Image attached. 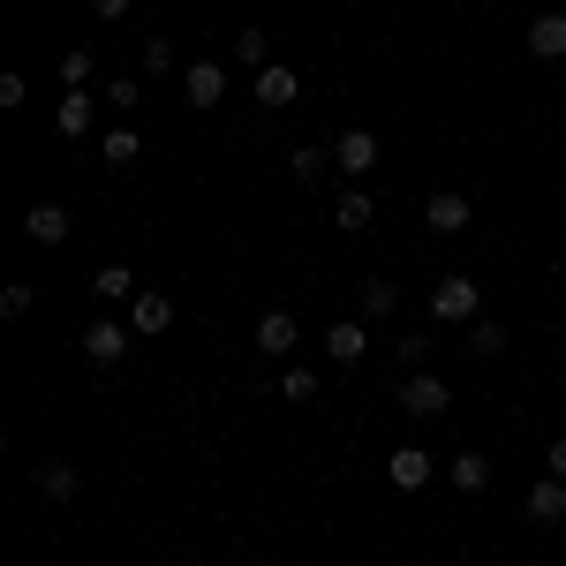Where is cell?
<instances>
[{"instance_id":"obj_1","label":"cell","mask_w":566,"mask_h":566,"mask_svg":"<svg viewBox=\"0 0 566 566\" xmlns=\"http://www.w3.org/2000/svg\"><path fill=\"white\" fill-rule=\"evenodd\" d=\"M476 310H483V287L469 280V272H446L431 287V317L438 325H476Z\"/></svg>"},{"instance_id":"obj_2","label":"cell","mask_w":566,"mask_h":566,"mask_svg":"<svg viewBox=\"0 0 566 566\" xmlns=\"http://www.w3.org/2000/svg\"><path fill=\"white\" fill-rule=\"evenodd\" d=\"M400 408L431 423V416H446V408H453V386H446L438 370H408V378H400Z\"/></svg>"},{"instance_id":"obj_3","label":"cell","mask_w":566,"mask_h":566,"mask_svg":"<svg viewBox=\"0 0 566 566\" xmlns=\"http://www.w3.org/2000/svg\"><path fill=\"white\" fill-rule=\"evenodd\" d=\"M423 227H431V234H469V189H431Z\"/></svg>"},{"instance_id":"obj_4","label":"cell","mask_w":566,"mask_h":566,"mask_svg":"<svg viewBox=\"0 0 566 566\" xmlns=\"http://www.w3.org/2000/svg\"><path fill=\"white\" fill-rule=\"evenodd\" d=\"M333 167H340L348 181H363L370 167H378V136H370V129H340V144H333Z\"/></svg>"},{"instance_id":"obj_5","label":"cell","mask_w":566,"mask_h":566,"mask_svg":"<svg viewBox=\"0 0 566 566\" xmlns=\"http://www.w3.org/2000/svg\"><path fill=\"white\" fill-rule=\"evenodd\" d=\"M129 333H136V325H114V317H98V325L84 333V355L98 363V370H114V363L129 355Z\"/></svg>"},{"instance_id":"obj_6","label":"cell","mask_w":566,"mask_h":566,"mask_svg":"<svg viewBox=\"0 0 566 566\" xmlns=\"http://www.w3.org/2000/svg\"><path fill=\"white\" fill-rule=\"evenodd\" d=\"M431 476H438V461L423 453V446H400V453L386 461V483H392V491H423Z\"/></svg>"},{"instance_id":"obj_7","label":"cell","mask_w":566,"mask_h":566,"mask_svg":"<svg viewBox=\"0 0 566 566\" xmlns=\"http://www.w3.org/2000/svg\"><path fill=\"white\" fill-rule=\"evenodd\" d=\"M181 98H189V106H219V98H227V69H219V61H189V69H181Z\"/></svg>"},{"instance_id":"obj_8","label":"cell","mask_w":566,"mask_h":566,"mask_svg":"<svg viewBox=\"0 0 566 566\" xmlns=\"http://www.w3.org/2000/svg\"><path fill=\"white\" fill-rule=\"evenodd\" d=\"M23 234H31L39 250H61V242L76 234V227H69V205H31V212H23Z\"/></svg>"},{"instance_id":"obj_9","label":"cell","mask_w":566,"mask_h":566,"mask_svg":"<svg viewBox=\"0 0 566 566\" xmlns=\"http://www.w3.org/2000/svg\"><path fill=\"white\" fill-rule=\"evenodd\" d=\"M129 325L144 333V340H151V333H167V325H175V295H159V287H136Z\"/></svg>"},{"instance_id":"obj_10","label":"cell","mask_w":566,"mask_h":566,"mask_svg":"<svg viewBox=\"0 0 566 566\" xmlns=\"http://www.w3.org/2000/svg\"><path fill=\"white\" fill-rule=\"evenodd\" d=\"M363 348H370L363 317H340V325H325V355H333L340 370H355V363H363Z\"/></svg>"},{"instance_id":"obj_11","label":"cell","mask_w":566,"mask_h":566,"mask_svg":"<svg viewBox=\"0 0 566 566\" xmlns=\"http://www.w3.org/2000/svg\"><path fill=\"white\" fill-rule=\"evenodd\" d=\"M295 98H303V76H295L287 61L258 69V106H295Z\"/></svg>"},{"instance_id":"obj_12","label":"cell","mask_w":566,"mask_h":566,"mask_svg":"<svg viewBox=\"0 0 566 566\" xmlns=\"http://www.w3.org/2000/svg\"><path fill=\"white\" fill-rule=\"evenodd\" d=\"M295 340H303V325H295L287 310H264L258 317V348L264 355H295Z\"/></svg>"},{"instance_id":"obj_13","label":"cell","mask_w":566,"mask_h":566,"mask_svg":"<svg viewBox=\"0 0 566 566\" xmlns=\"http://www.w3.org/2000/svg\"><path fill=\"white\" fill-rule=\"evenodd\" d=\"M91 122H98V98H91V91H69V98L53 106V129L61 136H91Z\"/></svg>"},{"instance_id":"obj_14","label":"cell","mask_w":566,"mask_h":566,"mask_svg":"<svg viewBox=\"0 0 566 566\" xmlns=\"http://www.w3.org/2000/svg\"><path fill=\"white\" fill-rule=\"evenodd\" d=\"M446 483H453V491H461V499H476L483 483H491V461H483V453H469V446H461V453H453V461H446Z\"/></svg>"},{"instance_id":"obj_15","label":"cell","mask_w":566,"mask_h":566,"mask_svg":"<svg viewBox=\"0 0 566 566\" xmlns=\"http://www.w3.org/2000/svg\"><path fill=\"white\" fill-rule=\"evenodd\" d=\"M528 53H536V61H566V15L559 8L528 23Z\"/></svg>"},{"instance_id":"obj_16","label":"cell","mask_w":566,"mask_h":566,"mask_svg":"<svg viewBox=\"0 0 566 566\" xmlns=\"http://www.w3.org/2000/svg\"><path fill=\"white\" fill-rule=\"evenodd\" d=\"M528 522H566V483L559 476H536V483H528Z\"/></svg>"},{"instance_id":"obj_17","label":"cell","mask_w":566,"mask_h":566,"mask_svg":"<svg viewBox=\"0 0 566 566\" xmlns=\"http://www.w3.org/2000/svg\"><path fill=\"white\" fill-rule=\"evenodd\" d=\"M31 491L61 506V499H76V469H69V461H39V469H31Z\"/></svg>"},{"instance_id":"obj_18","label":"cell","mask_w":566,"mask_h":566,"mask_svg":"<svg viewBox=\"0 0 566 566\" xmlns=\"http://www.w3.org/2000/svg\"><path fill=\"white\" fill-rule=\"evenodd\" d=\"M91 287H98V303H136V272H129V264H98Z\"/></svg>"},{"instance_id":"obj_19","label":"cell","mask_w":566,"mask_h":566,"mask_svg":"<svg viewBox=\"0 0 566 566\" xmlns=\"http://www.w3.org/2000/svg\"><path fill=\"white\" fill-rule=\"evenodd\" d=\"M333 219H340V227H348V234H363V227H370V219H378V205H370V197H363V189H340V205H333Z\"/></svg>"},{"instance_id":"obj_20","label":"cell","mask_w":566,"mask_h":566,"mask_svg":"<svg viewBox=\"0 0 566 566\" xmlns=\"http://www.w3.org/2000/svg\"><path fill=\"white\" fill-rule=\"evenodd\" d=\"M355 303H363V317H392V310H400V287H392V280H363Z\"/></svg>"},{"instance_id":"obj_21","label":"cell","mask_w":566,"mask_h":566,"mask_svg":"<svg viewBox=\"0 0 566 566\" xmlns=\"http://www.w3.org/2000/svg\"><path fill=\"white\" fill-rule=\"evenodd\" d=\"M469 355H483V363L506 355V325H499V317H476V325H469Z\"/></svg>"},{"instance_id":"obj_22","label":"cell","mask_w":566,"mask_h":566,"mask_svg":"<svg viewBox=\"0 0 566 566\" xmlns=\"http://www.w3.org/2000/svg\"><path fill=\"white\" fill-rule=\"evenodd\" d=\"M91 69H98V53H91V45H69V53H61V76H69V91H84Z\"/></svg>"},{"instance_id":"obj_23","label":"cell","mask_w":566,"mask_h":566,"mask_svg":"<svg viewBox=\"0 0 566 566\" xmlns=\"http://www.w3.org/2000/svg\"><path fill=\"white\" fill-rule=\"evenodd\" d=\"M234 61H242V69H272V39H264V31H242V39H234Z\"/></svg>"},{"instance_id":"obj_24","label":"cell","mask_w":566,"mask_h":566,"mask_svg":"<svg viewBox=\"0 0 566 566\" xmlns=\"http://www.w3.org/2000/svg\"><path fill=\"white\" fill-rule=\"evenodd\" d=\"M136 151H144L136 129H106V167H136Z\"/></svg>"},{"instance_id":"obj_25","label":"cell","mask_w":566,"mask_h":566,"mask_svg":"<svg viewBox=\"0 0 566 566\" xmlns=\"http://www.w3.org/2000/svg\"><path fill=\"white\" fill-rule=\"evenodd\" d=\"M280 392H287V400H317V370H310V363H287Z\"/></svg>"},{"instance_id":"obj_26","label":"cell","mask_w":566,"mask_h":566,"mask_svg":"<svg viewBox=\"0 0 566 566\" xmlns=\"http://www.w3.org/2000/svg\"><path fill=\"white\" fill-rule=\"evenodd\" d=\"M136 69H144V76H167V69H175V45H167V39H151L144 53H136Z\"/></svg>"},{"instance_id":"obj_27","label":"cell","mask_w":566,"mask_h":566,"mask_svg":"<svg viewBox=\"0 0 566 566\" xmlns=\"http://www.w3.org/2000/svg\"><path fill=\"white\" fill-rule=\"evenodd\" d=\"M287 167H295V181H317V175H325V151H310V144H303V151H295Z\"/></svg>"},{"instance_id":"obj_28","label":"cell","mask_w":566,"mask_h":566,"mask_svg":"<svg viewBox=\"0 0 566 566\" xmlns=\"http://www.w3.org/2000/svg\"><path fill=\"white\" fill-rule=\"evenodd\" d=\"M23 310H31V287H23V280H15V287H0V317H23Z\"/></svg>"},{"instance_id":"obj_29","label":"cell","mask_w":566,"mask_h":566,"mask_svg":"<svg viewBox=\"0 0 566 566\" xmlns=\"http://www.w3.org/2000/svg\"><path fill=\"white\" fill-rule=\"evenodd\" d=\"M23 98H31V84H23V76L8 69V76H0V106H23Z\"/></svg>"},{"instance_id":"obj_30","label":"cell","mask_w":566,"mask_h":566,"mask_svg":"<svg viewBox=\"0 0 566 566\" xmlns=\"http://www.w3.org/2000/svg\"><path fill=\"white\" fill-rule=\"evenodd\" d=\"M423 355H431V340H423V333H408V340H400V363H408V370H423Z\"/></svg>"},{"instance_id":"obj_31","label":"cell","mask_w":566,"mask_h":566,"mask_svg":"<svg viewBox=\"0 0 566 566\" xmlns=\"http://www.w3.org/2000/svg\"><path fill=\"white\" fill-rule=\"evenodd\" d=\"M106 106H136V76H114L106 84Z\"/></svg>"},{"instance_id":"obj_32","label":"cell","mask_w":566,"mask_h":566,"mask_svg":"<svg viewBox=\"0 0 566 566\" xmlns=\"http://www.w3.org/2000/svg\"><path fill=\"white\" fill-rule=\"evenodd\" d=\"M129 8H136V0H91V15H98V23H122Z\"/></svg>"},{"instance_id":"obj_33","label":"cell","mask_w":566,"mask_h":566,"mask_svg":"<svg viewBox=\"0 0 566 566\" xmlns=\"http://www.w3.org/2000/svg\"><path fill=\"white\" fill-rule=\"evenodd\" d=\"M544 476H559V483H566V438H552V453H544Z\"/></svg>"}]
</instances>
